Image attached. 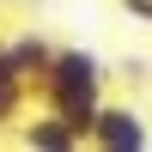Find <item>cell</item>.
Returning <instances> with one entry per match:
<instances>
[{"mask_svg": "<svg viewBox=\"0 0 152 152\" xmlns=\"http://www.w3.org/2000/svg\"><path fill=\"white\" fill-rule=\"evenodd\" d=\"M104 79H110V73H104L97 55H85V49H55V55L43 61V73L31 79V97L43 110H55V116L85 140L97 104H104Z\"/></svg>", "mask_w": 152, "mask_h": 152, "instance_id": "cell-1", "label": "cell"}, {"mask_svg": "<svg viewBox=\"0 0 152 152\" xmlns=\"http://www.w3.org/2000/svg\"><path fill=\"white\" fill-rule=\"evenodd\" d=\"M85 140L91 146H104V152H140L152 140V128H146V116L134 104H97V116H91V128H85Z\"/></svg>", "mask_w": 152, "mask_h": 152, "instance_id": "cell-2", "label": "cell"}, {"mask_svg": "<svg viewBox=\"0 0 152 152\" xmlns=\"http://www.w3.org/2000/svg\"><path fill=\"white\" fill-rule=\"evenodd\" d=\"M18 146H31V152H67V146H85V140L55 116V110H43V116H31L18 128Z\"/></svg>", "mask_w": 152, "mask_h": 152, "instance_id": "cell-3", "label": "cell"}, {"mask_svg": "<svg viewBox=\"0 0 152 152\" xmlns=\"http://www.w3.org/2000/svg\"><path fill=\"white\" fill-rule=\"evenodd\" d=\"M0 55L12 61V73H18L24 91H31V79L43 73V61L55 55V43H49V37H37V31H24V37H12V43H0Z\"/></svg>", "mask_w": 152, "mask_h": 152, "instance_id": "cell-4", "label": "cell"}, {"mask_svg": "<svg viewBox=\"0 0 152 152\" xmlns=\"http://www.w3.org/2000/svg\"><path fill=\"white\" fill-rule=\"evenodd\" d=\"M24 97H31V91H24V79L12 73V61L0 55V122H12V116H18V110H24Z\"/></svg>", "mask_w": 152, "mask_h": 152, "instance_id": "cell-5", "label": "cell"}, {"mask_svg": "<svg viewBox=\"0 0 152 152\" xmlns=\"http://www.w3.org/2000/svg\"><path fill=\"white\" fill-rule=\"evenodd\" d=\"M122 12H128V18H146V24H152V0H122Z\"/></svg>", "mask_w": 152, "mask_h": 152, "instance_id": "cell-6", "label": "cell"}]
</instances>
